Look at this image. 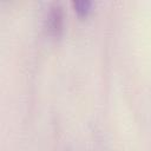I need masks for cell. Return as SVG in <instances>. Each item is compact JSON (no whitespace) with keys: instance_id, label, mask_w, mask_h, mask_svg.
<instances>
[{"instance_id":"obj_1","label":"cell","mask_w":151,"mask_h":151,"mask_svg":"<svg viewBox=\"0 0 151 151\" xmlns=\"http://www.w3.org/2000/svg\"><path fill=\"white\" fill-rule=\"evenodd\" d=\"M44 28L50 37L58 38L64 29V11L59 4H53L50 6L45 20Z\"/></svg>"},{"instance_id":"obj_2","label":"cell","mask_w":151,"mask_h":151,"mask_svg":"<svg viewBox=\"0 0 151 151\" xmlns=\"http://www.w3.org/2000/svg\"><path fill=\"white\" fill-rule=\"evenodd\" d=\"M92 1L91 0H73L72 1V6L74 8V11L77 12V14L81 18L86 17L92 8Z\"/></svg>"}]
</instances>
